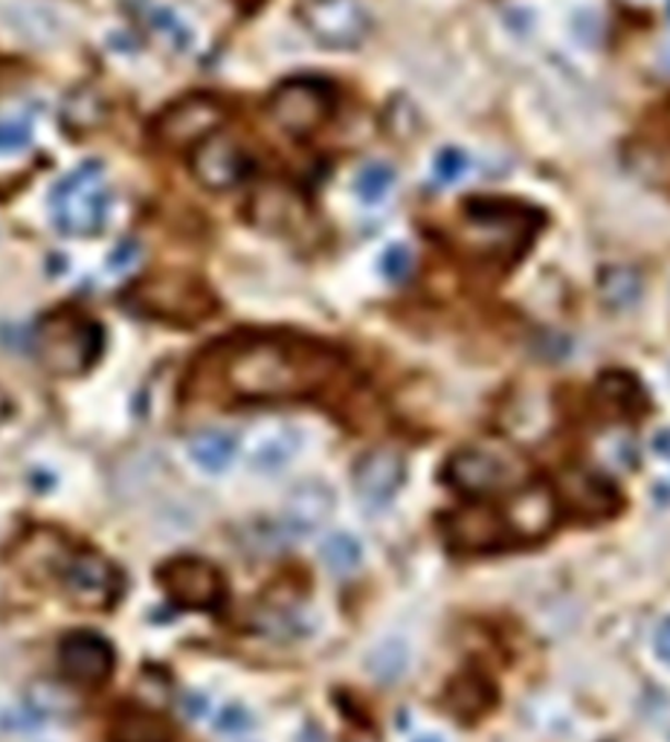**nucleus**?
<instances>
[{
	"label": "nucleus",
	"mask_w": 670,
	"mask_h": 742,
	"mask_svg": "<svg viewBox=\"0 0 670 742\" xmlns=\"http://www.w3.org/2000/svg\"><path fill=\"white\" fill-rule=\"evenodd\" d=\"M337 369V351L306 337L250 334L227 340L216 349V371L223 392L247 403L306 398L320 392Z\"/></svg>",
	"instance_id": "f257e3e1"
},
{
	"label": "nucleus",
	"mask_w": 670,
	"mask_h": 742,
	"mask_svg": "<svg viewBox=\"0 0 670 742\" xmlns=\"http://www.w3.org/2000/svg\"><path fill=\"white\" fill-rule=\"evenodd\" d=\"M540 227L537 212L514 201H493L479 198L462 209L453 221L450 241L456 253L484 268H511L526 255L534 232Z\"/></svg>",
	"instance_id": "f03ea898"
},
{
	"label": "nucleus",
	"mask_w": 670,
	"mask_h": 742,
	"mask_svg": "<svg viewBox=\"0 0 670 742\" xmlns=\"http://www.w3.org/2000/svg\"><path fill=\"white\" fill-rule=\"evenodd\" d=\"M113 194L99 163H82L61 174L50 189V218L61 235L93 238L108 230Z\"/></svg>",
	"instance_id": "7ed1b4c3"
},
{
	"label": "nucleus",
	"mask_w": 670,
	"mask_h": 742,
	"mask_svg": "<svg viewBox=\"0 0 670 742\" xmlns=\"http://www.w3.org/2000/svg\"><path fill=\"white\" fill-rule=\"evenodd\" d=\"M102 351V331L82 313H50L36 328V354L59 378L84 374Z\"/></svg>",
	"instance_id": "20e7f679"
},
{
	"label": "nucleus",
	"mask_w": 670,
	"mask_h": 742,
	"mask_svg": "<svg viewBox=\"0 0 670 742\" xmlns=\"http://www.w3.org/2000/svg\"><path fill=\"white\" fill-rule=\"evenodd\" d=\"M529 479L526 461L508 447H462L447 461V482L464 497H493L520 490Z\"/></svg>",
	"instance_id": "39448f33"
},
{
	"label": "nucleus",
	"mask_w": 670,
	"mask_h": 742,
	"mask_svg": "<svg viewBox=\"0 0 670 742\" xmlns=\"http://www.w3.org/2000/svg\"><path fill=\"white\" fill-rule=\"evenodd\" d=\"M337 97L320 79H288L270 93L268 113L291 137H308L326 126L334 113Z\"/></svg>",
	"instance_id": "423d86ee"
},
{
	"label": "nucleus",
	"mask_w": 670,
	"mask_h": 742,
	"mask_svg": "<svg viewBox=\"0 0 670 742\" xmlns=\"http://www.w3.org/2000/svg\"><path fill=\"white\" fill-rule=\"evenodd\" d=\"M299 21L317 44L351 50L372 32V9L366 0H302Z\"/></svg>",
	"instance_id": "0eeeda50"
},
{
	"label": "nucleus",
	"mask_w": 670,
	"mask_h": 742,
	"mask_svg": "<svg viewBox=\"0 0 670 742\" xmlns=\"http://www.w3.org/2000/svg\"><path fill=\"white\" fill-rule=\"evenodd\" d=\"M227 119V108L216 97L207 93H192L187 99H178L160 113L157 119V140L166 149L192 151L203 140L218 134V128Z\"/></svg>",
	"instance_id": "6e6552de"
},
{
	"label": "nucleus",
	"mask_w": 670,
	"mask_h": 742,
	"mask_svg": "<svg viewBox=\"0 0 670 742\" xmlns=\"http://www.w3.org/2000/svg\"><path fill=\"white\" fill-rule=\"evenodd\" d=\"M137 308L151 317H166L174 322H198L209 317L216 299L194 275H157L149 284L137 288Z\"/></svg>",
	"instance_id": "1a4fd4ad"
},
{
	"label": "nucleus",
	"mask_w": 670,
	"mask_h": 742,
	"mask_svg": "<svg viewBox=\"0 0 670 742\" xmlns=\"http://www.w3.org/2000/svg\"><path fill=\"white\" fill-rule=\"evenodd\" d=\"M166 598L187 609H216L223 601V574L203 556H172L157 569Z\"/></svg>",
	"instance_id": "9d476101"
},
{
	"label": "nucleus",
	"mask_w": 670,
	"mask_h": 742,
	"mask_svg": "<svg viewBox=\"0 0 670 742\" xmlns=\"http://www.w3.org/2000/svg\"><path fill=\"white\" fill-rule=\"evenodd\" d=\"M59 580L70 601L84 609H104L120 598V572L97 551H73L61 556Z\"/></svg>",
	"instance_id": "9b49d317"
},
{
	"label": "nucleus",
	"mask_w": 670,
	"mask_h": 742,
	"mask_svg": "<svg viewBox=\"0 0 670 742\" xmlns=\"http://www.w3.org/2000/svg\"><path fill=\"white\" fill-rule=\"evenodd\" d=\"M441 525H444L447 545L459 554H484V551H499L514 542L502 508L482 505V502L456 508L453 513H447Z\"/></svg>",
	"instance_id": "f8f14e48"
},
{
	"label": "nucleus",
	"mask_w": 670,
	"mask_h": 742,
	"mask_svg": "<svg viewBox=\"0 0 670 742\" xmlns=\"http://www.w3.org/2000/svg\"><path fill=\"white\" fill-rule=\"evenodd\" d=\"M192 174L209 192H230L250 178V154L239 142L223 134H212L192 149Z\"/></svg>",
	"instance_id": "ddd939ff"
},
{
	"label": "nucleus",
	"mask_w": 670,
	"mask_h": 742,
	"mask_svg": "<svg viewBox=\"0 0 670 742\" xmlns=\"http://www.w3.org/2000/svg\"><path fill=\"white\" fill-rule=\"evenodd\" d=\"M59 661L70 682L82 684V688H99V684L108 682L113 664H117L113 646L102 635L88 630L70 632L68 639L61 641Z\"/></svg>",
	"instance_id": "4468645a"
},
{
	"label": "nucleus",
	"mask_w": 670,
	"mask_h": 742,
	"mask_svg": "<svg viewBox=\"0 0 670 742\" xmlns=\"http://www.w3.org/2000/svg\"><path fill=\"white\" fill-rule=\"evenodd\" d=\"M560 499L567 502L569 511L583 517V520H603V517L619 511L621 505L616 484L607 475L583 468L569 470L560 479Z\"/></svg>",
	"instance_id": "2eb2a0df"
},
{
	"label": "nucleus",
	"mask_w": 670,
	"mask_h": 742,
	"mask_svg": "<svg viewBox=\"0 0 670 742\" xmlns=\"http://www.w3.org/2000/svg\"><path fill=\"white\" fill-rule=\"evenodd\" d=\"M334 513V493L322 482H302L288 493L282 508L284 534L308 537L320 531Z\"/></svg>",
	"instance_id": "dca6fc26"
},
{
	"label": "nucleus",
	"mask_w": 670,
	"mask_h": 742,
	"mask_svg": "<svg viewBox=\"0 0 670 742\" xmlns=\"http://www.w3.org/2000/svg\"><path fill=\"white\" fill-rule=\"evenodd\" d=\"M3 23L27 44L52 47L64 38V18L41 0H12L3 7Z\"/></svg>",
	"instance_id": "f3484780"
},
{
	"label": "nucleus",
	"mask_w": 670,
	"mask_h": 742,
	"mask_svg": "<svg viewBox=\"0 0 670 742\" xmlns=\"http://www.w3.org/2000/svg\"><path fill=\"white\" fill-rule=\"evenodd\" d=\"M514 540H537L549 534L558 520V502L549 488H520L511 505L502 508Z\"/></svg>",
	"instance_id": "a211bd4d"
},
{
	"label": "nucleus",
	"mask_w": 670,
	"mask_h": 742,
	"mask_svg": "<svg viewBox=\"0 0 670 742\" xmlns=\"http://www.w3.org/2000/svg\"><path fill=\"white\" fill-rule=\"evenodd\" d=\"M403 475H407V464L396 450H372L354 468V488L366 502L380 505L396 497L403 484Z\"/></svg>",
	"instance_id": "6ab92c4d"
},
{
	"label": "nucleus",
	"mask_w": 670,
	"mask_h": 742,
	"mask_svg": "<svg viewBox=\"0 0 670 742\" xmlns=\"http://www.w3.org/2000/svg\"><path fill=\"white\" fill-rule=\"evenodd\" d=\"M299 450H302V432L291 423H279V427H270L256 435L247 461L256 473H279L297 459Z\"/></svg>",
	"instance_id": "aec40b11"
},
{
	"label": "nucleus",
	"mask_w": 670,
	"mask_h": 742,
	"mask_svg": "<svg viewBox=\"0 0 670 742\" xmlns=\"http://www.w3.org/2000/svg\"><path fill=\"white\" fill-rule=\"evenodd\" d=\"M493 693L491 682L479 673H462L456 675L450 688H447V711H453L459 720L473 722L479 720L484 711H491Z\"/></svg>",
	"instance_id": "412c9836"
},
{
	"label": "nucleus",
	"mask_w": 670,
	"mask_h": 742,
	"mask_svg": "<svg viewBox=\"0 0 670 742\" xmlns=\"http://www.w3.org/2000/svg\"><path fill=\"white\" fill-rule=\"evenodd\" d=\"M187 453L192 464L203 473H223L236 461L239 441L227 430H201L187 441Z\"/></svg>",
	"instance_id": "4be33fe9"
},
{
	"label": "nucleus",
	"mask_w": 670,
	"mask_h": 742,
	"mask_svg": "<svg viewBox=\"0 0 670 742\" xmlns=\"http://www.w3.org/2000/svg\"><path fill=\"white\" fill-rule=\"evenodd\" d=\"M598 407L612 418H639L644 412V392L630 374L610 371L598 380Z\"/></svg>",
	"instance_id": "5701e85b"
},
{
	"label": "nucleus",
	"mask_w": 670,
	"mask_h": 742,
	"mask_svg": "<svg viewBox=\"0 0 670 742\" xmlns=\"http://www.w3.org/2000/svg\"><path fill=\"white\" fill-rule=\"evenodd\" d=\"M113 740L117 742H174L172 728L166 725L157 713L142 708H128L113 722Z\"/></svg>",
	"instance_id": "b1692460"
},
{
	"label": "nucleus",
	"mask_w": 670,
	"mask_h": 742,
	"mask_svg": "<svg viewBox=\"0 0 670 742\" xmlns=\"http://www.w3.org/2000/svg\"><path fill=\"white\" fill-rule=\"evenodd\" d=\"M598 297L612 311H624L641 297V275L633 268H603L598 275Z\"/></svg>",
	"instance_id": "393cba45"
},
{
	"label": "nucleus",
	"mask_w": 670,
	"mask_h": 742,
	"mask_svg": "<svg viewBox=\"0 0 670 742\" xmlns=\"http://www.w3.org/2000/svg\"><path fill=\"white\" fill-rule=\"evenodd\" d=\"M149 27L157 32L160 41L172 47L174 52H189L194 44V32L187 23V18L174 12L172 7H151L149 9Z\"/></svg>",
	"instance_id": "a878e982"
},
{
	"label": "nucleus",
	"mask_w": 670,
	"mask_h": 742,
	"mask_svg": "<svg viewBox=\"0 0 670 742\" xmlns=\"http://www.w3.org/2000/svg\"><path fill=\"white\" fill-rule=\"evenodd\" d=\"M410 668V650L407 644L398 639H389L383 644H378L369 655V673L378 679V682H398L403 673Z\"/></svg>",
	"instance_id": "bb28decb"
},
{
	"label": "nucleus",
	"mask_w": 670,
	"mask_h": 742,
	"mask_svg": "<svg viewBox=\"0 0 670 742\" xmlns=\"http://www.w3.org/2000/svg\"><path fill=\"white\" fill-rule=\"evenodd\" d=\"M320 554L322 563H326L331 572L349 574L354 572L360 565V560H363V545H360V540L354 534L337 531V534H331L326 542H322Z\"/></svg>",
	"instance_id": "cd10ccee"
},
{
	"label": "nucleus",
	"mask_w": 670,
	"mask_h": 742,
	"mask_svg": "<svg viewBox=\"0 0 670 742\" xmlns=\"http://www.w3.org/2000/svg\"><path fill=\"white\" fill-rule=\"evenodd\" d=\"M396 186V169L389 163H366L354 178V194L360 203H380L387 201V194Z\"/></svg>",
	"instance_id": "c85d7f7f"
},
{
	"label": "nucleus",
	"mask_w": 670,
	"mask_h": 742,
	"mask_svg": "<svg viewBox=\"0 0 670 742\" xmlns=\"http://www.w3.org/2000/svg\"><path fill=\"white\" fill-rule=\"evenodd\" d=\"M32 126L21 117H3L0 119V160L18 157L32 146Z\"/></svg>",
	"instance_id": "c756f323"
},
{
	"label": "nucleus",
	"mask_w": 670,
	"mask_h": 742,
	"mask_svg": "<svg viewBox=\"0 0 670 742\" xmlns=\"http://www.w3.org/2000/svg\"><path fill=\"white\" fill-rule=\"evenodd\" d=\"M468 154L462 149H441L432 160V178L441 186H453L468 174Z\"/></svg>",
	"instance_id": "7c9ffc66"
},
{
	"label": "nucleus",
	"mask_w": 670,
	"mask_h": 742,
	"mask_svg": "<svg viewBox=\"0 0 670 742\" xmlns=\"http://www.w3.org/2000/svg\"><path fill=\"white\" fill-rule=\"evenodd\" d=\"M380 268H383V275H387L389 282H403L412 270V255L407 247L392 244L380 259Z\"/></svg>",
	"instance_id": "2f4dec72"
},
{
	"label": "nucleus",
	"mask_w": 670,
	"mask_h": 742,
	"mask_svg": "<svg viewBox=\"0 0 670 742\" xmlns=\"http://www.w3.org/2000/svg\"><path fill=\"white\" fill-rule=\"evenodd\" d=\"M216 728L221 731V734H244V731H250L253 728V713L247 711L244 705H227L221 713H218V722Z\"/></svg>",
	"instance_id": "473e14b6"
},
{
	"label": "nucleus",
	"mask_w": 670,
	"mask_h": 742,
	"mask_svg": "<svg viewBox=\"0 0 670 742\" xmlns=\"http://www.w3.org/2000/svg\"><path fill=\"white\" fill-rule=\"evenodd\" d=\"M653 641H656V653H659V659L670 664V618H664L662 624H659Z\"/></svg>",
	"instance_id": "72a5a7b5"
},
{
	"label": "nucleus",
	"mask_w": 670,
	"mask_h": 742,
	"mask_svg": "<svg viewBox=\"0 0 670 742\" xmlns=\"http://www.w3.org/2000/svg\"><path fill=\"white\" fill-rule=\"evenodd\" d=\"M183 711H187L192 720H198V716L207 713V699H203L201 693H189V696L183 699Z\"/></svg>",
	"instance_id": "f704fd0d"
},
{
	"label": "nucleus",
	"mask_w": 670,
	"mask_h": 742,
	"mask_svg": "<svg viewBox=\"0 0 670 742\" xmlns=\"http://www.w3.org/2000/svg\"><path fill=\"white\" fill-rule=\"evenodd\" d=\"M653 450L659 455H670V430H662L653 439Z\"/></svg>",
	"instance_id": "c9c22d12"
},
{
	"label": "nucleus",
	"mask_w": 670,
	"mask_h": 742,
	"mask_svg": "<svg viewBox=\"0 0 670 742\" xmlns=\"http://www.w3.org/2000/svg\"><path fill=\"white\" fill-rule=\"evenodd\" d=\"M9 412H12V401H9L7 389L0 387V423L7 421V418H9Z\"/></svg>",
	"instance_id": "e433bc0d"
},
{
	"label": "nucleus",
	"mask_w": 670,
	"mask_h": 742,
	"mask_svg": "<svg viewBox=\"0 0 670 742\" xmlns=\"http://www.w3.org/2000/svg\"><path fill=\"white\" fill-rule=\"evenodd\" d=\"M418 742H441L439 736H427V740H418Z\"/></svg>",
	"instance_id": "4c0bfd02"
},
{
	"label": "nucleus",
	"mask_w": 670,
	"mask_h": 742,
	"mask_svg": "<svg viewBox=\"0 0 670 742\" xmlns=\"http://www.w3.org/2000/svg\"><path fill=\"white\" fill-rule=\"evenodd\" d=\"M668 16H670V3H668Z\"/></svg>",
	"instance_id": "58836bf2"
}]
</instances>
